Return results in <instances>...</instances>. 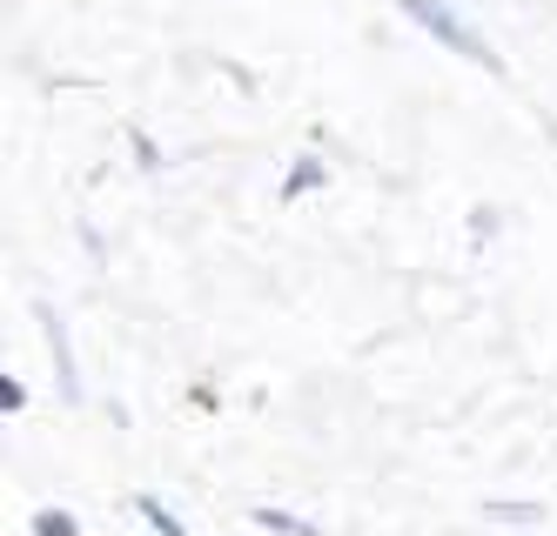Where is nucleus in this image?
Masks as SVG:
<instances>
[{"instance_id":"2","label":"nucleus","mask_w":557,"mask_h":536,"mask_svg":"<svg viewBox=\"0 0 557 536\" xmlns=\"http://www.w3.org/2000/svg\"><path fill=\"white\" fill-rule=\"evenodd\" d=\"M330 182V161L323 154H302L296 169H289V182H283V201H296V195H309V188H323Z\"/></svg>"},{"instance_id":"7","label":"nucleus","mask_w":557,"mask_h":536,"mask_svg":"<svg viewBox=\"0 0 557 536\" xmlns=\"http://www.w3.org/2000/svg\"><path fill=\"white\" fill-rule=\"evenodd\" d=\"M0 409H27V389L21 383H0Z\"/></svg>"},{"instance_id":"5","label":"nucleus","mask_w":557,"mask_h":536,"mask_svg":"<svg viewBox=\"0 0 557 536\" xmlns=\"http://www.w3.org/2000/svg\"><path fill=\"white\" fill-rule=\"evenodd\" d=\"M34 529H41V536H74V516H54V510H41V516H34Z\"/></svg>"},{"instance_id":"4","label":"nucleus","mask_w":557,"mask_h":536,"mask_svg":"<svg viewBox=\"0 0 557 536\" xmlns=\"http://www.w3.org/2000/svg\"><path fill=\"white\" fill-rule=\"evenodd\" d=\"M135 510H141V516L154 523V536H188V529H182V516H175V510H169L162 497H135Z\"/></svg>"},{"instance_id":"6","label":"nucleus","mask_w":557,"mask_h":536,"mask_svg":"<svg viewBox=\"0 0 557 536\" xmlns=\"http://www.w3.org/2000/svg\"><path fill=\"white\" fill-rule=\"evenodd\" d=\"M128 141H135V154H141V169H162V148H154L148 135H128Z\"/></svg>"},{"instance_id":"3","label":"nucleus","mask_w":557,"mask_h":536,"mask_svg":"<svg viewBox=\"0 0 557 536\" xmlns=\"http://www.w3.org/2000/svg\"><path fill=\"white\" fill-rule=\"evenodd\" d=\"M256 523H262V529H275V536H330V529H315L309 516H289V510H269V503L256 510Z\"/></svg>"},{"instance_id":"1","label":"nucleus","mask_w":557,"mask_h":536,"mask_svg":"<svg viewBox=\"0 0 557 536\" xmlns=\"http://www.w3.org/2000/svg\"><path fill=\"white\" fill-rule=\"evenodd\" d=\"M396 8H404L417 27H430L450 54H463V61H476V67H497V54L484 48V40H476V27H463V21L450 14V0H396Z\"/></svg>"}]
</instances>
